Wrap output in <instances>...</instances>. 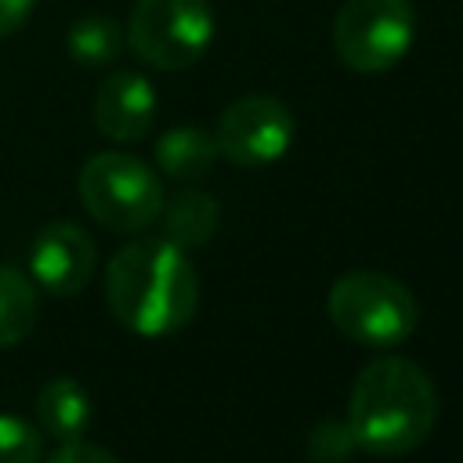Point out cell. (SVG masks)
Returning a JSON list of instances; mask_svg holds the SVG:
<instances>
[{
	"mask_svg": "<svg viewBox=\"0 0 463 463\" xmlns=\"http://www.w3.org/2000/svg\"><path fill=\"white\" fill-rule=\"evenodd\" d=\"M109 311L137 336H170L195 318L199 275L166 235L127 242L105 268Z\"/></svg>",
	"mask_w": 463,
	"mask_h": 463,
	"instance_id": "6da1fadb",
	"label": "cell"
},
{
	"mask_svg": "<svg viewBox=\"0 0 463 463\" xmlns=\"http://www.w3.org/2000/svg\"><path fill=\"white\" fill-rule=\"evenodd\" d=\"M347 430L369 456H405L438 423V387L405 354H380L358 369L347 394Z\"/></svg>",
	"mask_w": 463,
	"mask_h": 463,
	"instance_id": "7a4b0ae2",
	"label": "cell"
},
{
	"mask_svg": "<svg viewBox=\"0 0 463 463\" xmlns=\"http://www.w3.org/2000/svg\"><path fill=\"white\" fill-rule=\"evenodd\" d=\"M326 311L340 336L373 351H391L405 344L420 326V304L412 289L402 279L373 268L340 275L329 286Z\"/></svg>",
	"mask_w": 463,
	"mask_h": 463,
	"instance_id": "3957f363",
	"label": "cell"
},
{
	"mask_svg": "<svg viewBox=\"0 0 463 463\" xmlns=\"http://www.w3.org/2000/svg\"><path fill=\"white\" fill-rule=\"evenodd\" d=\"M80 199L87 213L109 232H145L159 221L163 181L159 174L127 152H98L80 166Z\"/></svg>",
	"mask_w": 463,
	"mask_h": 463,
	"instance_id": "277c9868",
	"label": "cell"
},
{
	"mask_svg": "<svg viewBox=\"0 0 463 463\" xmlns=\"http://www.w3.org/2000/svg\"><path fill=\"white\" fill-rule=\"evenodd\" d=\"M123 33L145 65L181 72L210 51L213 7L210 0H134Z\"/></svg>",
	"mask_w": 463,
	"mask_h": 463,
	"instance_id": "5b68a950",
	"label": "cell"
},
{
	"mask_svg": "<svg viewBox=\"0 0 463 463\" xmlns=\"http://www.w3.org/2000/svg\"><path fill=\"white\" fill-rule=\"evenodd\" d=\"M412 36L416 14L409 0H344L333 18V51L358 76L394 69L409 54Z\"/></svg>",
	"mask_w": 463,
	"mask_h": 463,
	"instance_id": "8992f818",
	"label": "cell"
},
{
	"mask_svg": "<svg viewBox=\"0 0 463 463\" xmlns=\"http://www.w3.org/2000/svg\"><path fill=\"white\" fill-rule=\"evenodd\" d=\"M213 141L217 152L242 170L271 166L293 145V112L275 94H242L221 112Z\"/></svg>",
	"mask_w": 463,
	"mask_h": 463,
	"instance_id": "52a82bcc",
	"label": "cell"
},
{
	"mask_svg": "<svg viewBox=\"0 0 463 463\" xmlns=\"http://www.w3.org/2000/svg\"><path fill=\"white\" fill-rule=\"evenodd\" d=\"M94 264H98V246L72 221L43 224L29 246L33 286H40L54 297H76L90 282Z\"/></svg>",
	"mask_w": 463,
	"mask_h": 463,
	"instance_id": "ba28073f",
	"label": "cell"
},
{
	"mask_svg": "<svg viewBox=\"0 0 463 463\" xmlns=\"http://www.w3.org/2000/svg\"><path fill=\"white\" fill-rule=\"evenodd\" d=\"M90 119L98 134H105L109 141H141L156 123V87L130 69L109 72L94 90Z\"/></svg>",
	"mask_w": 463,
	"mask_h": 463,
	"instance_id": "9c48e42d",
	"label": "cell"
},
{
	"mask_svg": "<svg viewBox=\"0 0 463 463\" xmlns=\"http://www.w3.org/2000/svg\"><path fill=\"white\" fill-rule=\"evenodd\" d=\"M217 159H221V152H217L213 130H203L192 123L174 127L156 141V166L174 181H195V177L210 174Z\"/></svg>",
	"mask_w": 463,
	"mask_h": 463,
	"instance_id": "30bf717a",
	"label": "cell"
},
{
	"mask_svg": "<svg viewBox=\"0 0 463 463\" xmlns=\"http://www.w3.org/2000/svg\"><path fill=\"white\" fill-rule=\"evenodd\" d=\"M40 430L54 441H76L90 427V394L72 376H54L36 398Z\"/></svg>",
	"mask_w": 463,
	"mask_h": 463,
	"instance_id": "8fae6325",
	"label": "cell"
},
{
	"mask_svg": "<svg viewBox=\"0 0 463 463\" xmlns=\"http://www.w3.org/2000/svg\"><path fill=\"white\" fill-rule=\"evenodd\" d=\"M159 221H163V232L170 242H177L181 250H192V246H203L213 239V232L221 224V206L210 192L184 188L174 199H163Z\"/></svg>",
	"mask_w": 463,
	"mask_h": 463,
	"instance_id": "7c38bea8",
	"label": "cell"
},
{
	"mask_svg": "<svg viewBox=\"0 0 463 463\" xmlns=\"http://www.w3.org/2000/svg\"><path fill=\"white\" fill-rule=\"evenodd\" d=\"M127 47V33L116 18L109 14H80L69 33H65V51L76 65L83 69H101V65H112L119 58V51Z\"/></svg>",
	"mask_w": 463,
	"mask_h": 463,
	"instance_id": "4fadbf2b",
	"label": "cell"
},
{
	"mask_svg": "<svg viewBox=\"0 0 463 463\" xmlns=\"http://www.w3.org/2000/svg\"><path fill=\"white\" fill-rule=\"evenodd\" d=\"M36 315H40L36 286L22 271L0 264V347L25 340L36 326Z\"/></svg>",
	"mask_w": 463,
	"mask_h": 463,
	"instance_id": "5bb4252c",
	"label": "cell"
},
{
	"mask_svg": "<svg viewBox=\"0 0 463 463\" xmlns=\"http://www.w3.org/2000/svg\"><path fill=\"white\" fill-rule=\"evenodd\" d=\"M43 434L22 416L0 412V463H40Z\"/></svg>",
	"mask_w": 463,
	"mask_h": 463,
	"instance_id": "9a60e30c",
	"label": "cell"
},
{
	"mask_svg": "<svg viewBox=\"0 0 463 463\" xmlns=\"http://www.w3.org/2000/svg\"><path fill=\"white\" fill-rule=\"evenodd\" d=\"M333 430H336V423H326V427H318L315 438H311V449H315V459H318V463H340L344 452L358 449L354 438H351V430H347V423H340V438H333Z\"/></svg>",
	"mask_w": 463,
	"mask_h": 463,
	"instance_id": "2e32d148",
	"label": "cell"
},
{
	"mask_svg": "<svg viewBox=\"0 0 463 463\" xmlns=\"http://www.w3.org/2000/svg\"><path fill=\"white\" fill-rule=\"evenodd\" d=\"M47 463H119V459L109 449L76 438V441H61V449H54L47 456Z\"/></svg>",
	"mask_w": 463,
	"mask_h": 463,
	"instance_id": "e0dca14e",
	"label": "cell"
},
{
	"mask_svg": "<svg viewBox=\"0 0 463 463\" xmlns=\"http://www.w3.org/2000/svg\"><path fill=\"white\" fill-rule=\"evenodd\" d=\"M33 7H36V0H0V40L18 33L29 22Z\"/></svg>",
	"mask_w": 463,
	"mask_h": 463,
	"instance_id": "ac0fdd59",
	"label": "cell"
}]
</instances>
